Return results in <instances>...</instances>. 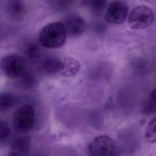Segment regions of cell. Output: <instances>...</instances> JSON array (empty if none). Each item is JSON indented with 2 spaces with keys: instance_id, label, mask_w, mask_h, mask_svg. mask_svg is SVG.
Segmentation results:
<instances>
[{
  "instance_id": "obj_9",
  "label": "cell",
  "mask_w": 156,
  "mask_h": 156,
  "mask_svg": "<svg viewBox=\"0 0 156 156\" xmlns=\"http://www.w3.org/2000/svg\"><path fill=\"white\" fill-rule=\"evenodd\" d=\"M63 67L62 60L54 56H48L43 58L40 63V68L47 74L60 73Z\"/></svg>"
},
{
  "instance_id": "obj_12",
  "label": "cell",
  "mask_w": 156,
  "mask_h": 156,
  "mask_svg": "<svg viewBox=\"0 0 156 156\" xmlns=\"http://www.w3.org/2000/svg\"><path fill=\"white\" fill-rule=\"evenodd\" d=\"M107 2L104 0H90L84 1L82 4L94 16H99L106 10Z\"/></svg>"
},
{
  "instance_id": "obj_11",
  "label": "cell",
  "mask_w": 156,
  "mask_h": 156,
  "mask_svg": "<svg viewBox=\"0 0 156 156\" xmlns=\"http://www.w3.org/2000/svg\"><path fill=\"white\" fill-rule=\"evenodd\" d=\"M30 140L27 136H20L15 138L11 145L12 152L20 154L23 156L29 153Z\"/></svg>"
},
{
  "instance_id": "obj_18",
  "label": "cell",
  "mask_w": 156,
  "mask_h": 156,
  "mask_svg": "<svg viewBox=\"0 0 156 156\" xmlns=\"http://www.w3.org/2000/svg\"><path fill=\"white\" fill-rule=\"evenodd\" d=\"M0 142L2 144L9 138L11 134V129L9 124L4 121H1L0 124Z\"/></svg>"
},
{
  "instance_id": "obj_8",
  "label": "cell",
  "mask_w": 156,
  "mask_h": 156,
  "mask_svg": "<svg viewBox=\"0 0 156 156\" xmlns=\"http://www.w3.org/2000/svg\"><path fill=\"white\" fill-rule=\"evenodd\" d=\"M6 12L9 17L15 21H20L24 17L26 7L21 1L10 0L6 3Z\"/></svg>"
},
{
  "instance_id": "obj_10",
  "label": "cell",
  "mask_w": 156,
  "mask_h": 156,
  "mask_svg": "<svg viewBox=\"0 0 156 156\" xmlns=\"http://www.w3.org/2000/svg\"><path fill=\"white\" fill-rule=\"evenodd\" d=\"M63 67L60 73L65 77H72L77 74L80 70V62L76 58L71 57H65L62 59Z\"/></svg>"
},
{
  "instance_id": "obj_7",
  "label": "cell",
  "mask_w": 156,
  "mask_h": 156,
  "mask_svg": "<svg viewBox=\"0 0 156 156\" xmlns=\"http://www.w3.org/2000/svg\"><path fill=\"white\" fill-rule=\"evenodd\" d=\"M62 22L67 35L72 37L81 36L87 28V24L84 18L77 15H68L64 18Z\"/></svg>"
},
{
  "instance_id": "obj_19",
  "label": "cell",
  "mask_w": 156,
  "mask_h": 156,
  "mask_svg": "<svg viewBox=\"0 0 156 156\" xmlns=\"http://www.w3.org/2000/svg\"><path fill=\"white\" fill-rule=\"evenodd\" d=\"M7 156H23L20 154L18 153H15V152H12L10 154H9V155H7Z\"/></svg>"
},
{
  "instance_id": "obj_6",
  "label": "cell",
  "mask_w": 156,
  "mask_h": 156,
  "mask_svg": "<svg viewBox=\"0 0 156 156\" xmlns=\"http://www.w3.org/2000/svg\"><path fill=\"white\" fill-rule=\"evenodd\" d=\"M128 13L129 7L125 1H113L108 4L104 17L108 23L120 24L125 21Z\"/></svg>"
},
{
  "instance_id": "obj_2",
  "label": "cell",
  "mask_w": 156,
  "mask_h": 156,
  "mask_svg": "<svg viewBox=\"0 0 156 156\" xmlns=\"http://www.w3.org/2000/svg\"><path fill=\"white\" fill-rule=\"evenodd\" d=\"M35 122V110L30 104H24L13 113L12 123L14 129L18 132L26 133L30 131Z\"/></svg>"
},
{
  "instance_id": "obj_13",
  "label": "cell",
  "mask_w": 156,
  "mask_h": 156,
  "mask_svg": "<svg viewBox=\"0 0 156 156\" xmlns=\"http://www.w3.org/2000/svg\"><path fill=\"white\" fill-rule=\"evenodd\" d=\"M23 53L29 60L34 61L40 57L41 50L37 43L34 41H29L24 44Z\"/></svg>"
},
{
  "instance_id": "obj_16",
  "label": "cell",
  "mask_w": 156,
  "mask_h": 156,
  "mask_svg": "<svg viewBox=\"0 0 156 156\" xmlns=\"http://www.w3.org/2000/svg\"><path fill=\"white\" fill-rule=\"evenodd\" d=\"M20 85L24 89L33 88L37 83L35 75L31 71H25L24 73L18 78Z\"/></svg>"
},
{
  "instance_id": "obj_3",
  "label": "cell",
  "mask_w": 156,
  "mask_h": 156,
  "mask_svg": "<svg viewBox=\"0 0 156 156\" xmlns=\"http://www.w3.org/2000/svg\"><path fill=\"white\" fill-rule=\"evenodd\" d=\"M154 20V14L152 10L147 5H140L130 11L128 23L133 29H142L151 26Z\"/></svg>"
},
{
  "instance_id": "obj_14",
  "label": "cell",
  "mask_w": 156,
  "mask_h": 156,
  "mask_svg": "<svg viewBox=\"0 0 156 156\" xmlns=\"http://www.w3.org/2000/svg\"><path fill=\"white\" fill-rule=\"evenodd\" d=\"M17 101L15 96L10 92H2L0 94V110L7 111L12 108Z\"/></svg>"
},
{
  "instance_id": "obj_1",
  "label": "cell",
  "mask_w": 156,
  "mask_h": 156,
  "mask_svg": "<svg viewBox=\"0 0 156 156\" xmlns=\"http://www.w3.org/2000/svg\"><path fill=\"white\" fill-rule=\"evenodd\" d=\"M66 35V29L62 21L51 22L41 29L39 33V41L44 48H57L64 44Z\"/></svg>"
},
{
  "instance_id": "obj_15",
  "label": "cell",
  "mask_w": 156,
  "mask_h": 156,
  "mask_svg": "<svg viewBox=\"0 0 156 156\" xmlns=\"http://www.w3.org/2000/svg\"><path fill=\"white\" fill-rule=\"evenodd\" d=\"M142 112L146 115L156 113V87L151 91L148 98L144 102Z\"/></svg>"
},
{
  "instance_id": "obj_4",
  "label": "cell",
  "mask_w": 156,
  "mask_h": 156,
  "mask_svg": "<svg viewBox=\"0 0 156 156\" xmlns=\"http://www.w3.org/2000/svg\"><path fill=\"white\" fill-rule=\"evenodd\" d=\"M1 68L7 77L11 79H18L26 71V63L21 56L9 54L1 59Z\"/></svg>"
},
{
  "instance_id": "obj_20",
  "label": "cell",
  "mask_w": 156,
  "mask_h": 156,
  "mask_svg": "<svg viewBox=\"0 0 156 156\" xmlns=\"http://www.w3.org/2000/svg\"><path fill=\"white\" fill-rule=\"evenodd\" d=\"M35 156H46L45 155H43V154H39V155H37Z\"/></svg>"
},
{
  "instance_id": "obj_5",
  "label": "cell",
  "mask_w": 156,
  "mask_h": 156,
  "mask_svg": "<svg viewBox=\"0 0 156 156\" xmlns=\"http://www.w3.org/2000/svg\"><path fill=\"white\" fill-rule=\"evenodd\" d=\"M115 150L114 140L106 135L95 137L88 146V152L90 156H113Z\"/></svg>"
},
{
  "instance_id": "obj_17",
  "label": "cell",
  "mask_w": 156,
  "mask_h": 156,
  "mask_svg": "<svg viewBox=\"0 0 156 156\" xmlns=\"http://www.w3.org/2000/svg\"><path fill=\"white\" fill-rule=\"evenodd\" d=\"M144 137L151 143H156V116L152 118L147 124L145 129Z\"/></svg>"
}]
</instances>
